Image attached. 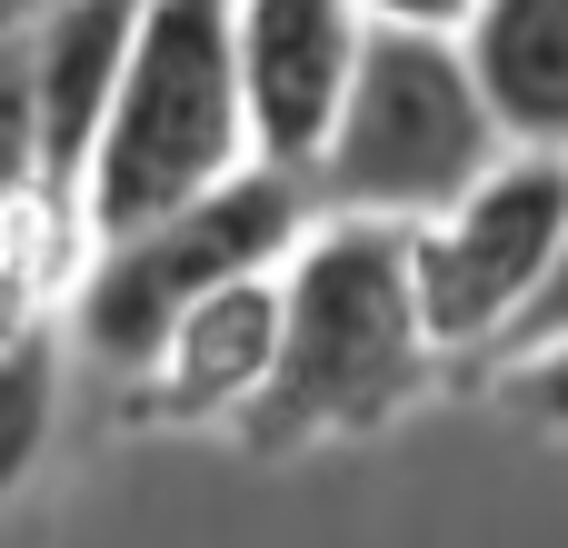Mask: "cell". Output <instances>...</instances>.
<instances>
[{"label":"cell","mask_w":568,"mask_h":548,"mask_svg":"<svg viewBox=\"0 0 568 548\" xmlns=\"http://www.w3.org/2000/svg\"><path fill=\"white\" fill-rule=\"evenodd\" d=\"M429 379H439V339L419 319L409 220L329 210L280 260V359L230 429L260 459H300L320 439H369L409 419Z\"/></svg>","instance_id":"1"},{"label":"cell","mask_w":568,"mask_h":548,"mask_svg":"<svg viewBox=\"0 0 568 548\" xmlns=\"http://www.w3.org/2000/svg\"><path fill=\"white\" fill-rule=\"evenodd\" d=\"M250 100H240V40H230V0H140L130 30V70L80 190V230L120 240L200 190H220L230 170H250Z\"/></svg>","instance_id":"2"},{"label":"cell","mask_w":568,"mask_h":548,"mask_svg":"<svg viewBox=\"0 0 568 548\" xmlns=\"http://www.w3.org/2000/svg\"><path fill=\"white\" fill-rule=\"evenodd\" d=\"M499 160H509V130L479 100L459 30L369 20L339 130L310 160V190H320V210H359V220H439Z\"/></svg>","instance_id":"3"},{"label":"cell","mask_w":568,"mask_h":548,"mask_svg":"<svg viewBox=\"0 0 568 548\" xmlns=\"http://www.w3.org/2000/svg\"><path fill=\"white\" fill-rule=\"evenodd\" d=\"M310 210H320L310 170L250 160V170H230L220 190H200V200H180V210L120 230V240H90L80 290H70L80 349H90L110 379H140V369L170 349L180 309H200L210 290H230V280H250V270H280V260L310 240Z\"/></svg>","instance_id":"4"},{"label":"cell","mask_w":568,"mask_h":548,"mask_svg":"<svg viewBox=\"0 0 568 548\" xmlns=\"http://www.w3.org/2000/svg\"><path fill=\"white\" fill-rule=\"evenodd\" d=\"M568 250V150H509L479 190H459L439 220H409V280L439 349L489 359L539 309Z\"/></svg>","instance_id":"5"},{"label":"cell","mask_w":568,"mask_h":548,"mask_svg":"<svg viewBox=\"0 0 568 548\" xmlns=\"http://www.w3.org/2000/svg\"><path fill=\"white\" fill-rule=\"evenodd\" d=\"M240 40V100H250V150L280 170H310L339 130L369 10L359 0H230Z\"/></svg>","instance_id":"6"},{"label":"cell","mask_w":568,"mask_h":548,"mask_svg":"<svg viewBox=\"0 0 568 548\" xmlns=\"http://www.w3.org/2000/svg\"><path fill=\"white\" fill-rule=\"evenodd\" d=\"M20 30H30V80H40V210L90 250L80 190H90L100 130H110L120 70H130L140 0H50V10H30Z\"/></svg>","instance_id":"7"},{"label":"cell","mask_w":568,"mask_h":548,"mask_svg":"<svg viewBox=\"0 0 568 548\" xmlns=\"http://www.w3.org/2000/svg\"><path fill=\"white\" fill-rule=\"evenodd\" d=\"M280 359V270H250L180 309L170 349L130 379V419H240Z\"/></svg>","instance_id":"8"},{"label":"cell","mask_w":568,"mask_h":548,"mask_svg":"<svg viewBox=\"0 0 568 548\" xmlns=\"http://www.w3.org/2000/svg\"><path fill=\"white\" fill-rule=\"evenodd\" d=\"M459 50L509 150H568V0H479Z\"/></svg>","instance_id":"9"},{"label":"cell","mask_w":568,"mask_h":548,"mask_svg":"<svg viewBox=\"0 0 568 548\" xmlns=\"http://www.w3.org/2000/svg\"><path fill=\"white\" fill-rule=\"evenodd\" d=\"M50 429H60V349H50L40 329H20V339L0 349V509L40 479Z\"/></svg>","instance_id":"10"},{"label":"cell","mask_w":568,"mask_h":548,"mask_svg":"<svg viewBox=\"0 0 568 548\" xmlns=\"http://www.w3.org/2000/svg\"><path fill=\"white\" fill-rule=\"evenodd\" d=\"M70 260H90L50 210H0V349L30 329V309H40V290L70 270Z\"/></svg>","instance_id":"11"},{"label":"cell","mask_w":568,"mask_h":548,"mask_svg":"<svg viewBox=\"0 0 568 548\" xmlns=\"http://www.w3.org/2000/svg\"><path fill=\"white\" fill-rule=\"evenodd\" d=\"M0 210H40V80L30 30H0Z\"/></svg>","instance_id":"12"},{"label":"cell","mask_w":568,"mask_h":548,"mask_svg":"<svg viewBox=\"0 0 568 548\" xmlns=\"http://www.w3.org/2000/svg\"><path fill=\"white\" fill-rule=\"evenodd\" d=\"M519 429H539V439H568V339H539V349H519L509 369H499V389H489Z\"/></svg>","instance_id":"13"},{"label":"cell","mask_w":568,"mask_h":548,"mask_svg":"<svg viewBox=\"0 0 568 548\" xmlns=\"http://www.w3.org/2000/svg\"><path fill=\"white\" fill-rule=\"evenodd\" d=\"M539 339H568V250H559V270H549V290H539V309L509 329V349H499V359H519V349H539Z\"/></svg>","instance_id":"14"},{"label":"cell","mask_w":568,"mask_h":548,"mask_svg":"<svg viewBox=\"0 0 568 548\" xmlns=\"http://www.w3.org/2000/svg\"><path fill=\"white\" fill-rule=\"evenodd\" d=\"M369 20H399V30H469L479 0H359Z\"/></svg>","instance_id":"15"},{"label":"cell","mask_w":568,"mask_h":548,"mask_svg":"<svg viewBox=\"0 0 568 548\" xmlns=\"http://www.w3.org/2000/svg\"><path fill=\"white\" fill-rule=\"evenodd\" d=\"M30 10H50V0H0V30H10V20H30Z\"/></svg>","instance_id":"16"}]
</instances>
